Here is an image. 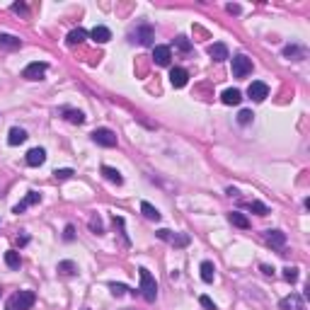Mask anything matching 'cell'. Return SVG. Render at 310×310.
<instances>
[{
    "mask_svg": "<svg viewBox=\"0 0 310 310\" xmlns=\"http://www.w3.org/2000/svg\"><path fill=\"white\" fill-rule=\"evenodd\" d=\"M230 61H233V75L235 78H247V75L252 73V61L247 56H242V54L233 56Z\"/></svg>",
    "mask_w": 310,
    "mask_h": 310,
    "instance_id": "4",
    "label": "cell"
},
{
    "mask_svg": "<svg viewBox=\"0 0 310 310\" xmlns=\"http://www.w3.org/2000/svg\"><path fill=\"white\" fill-rule=\"evenodd\" d=\"M39 201H41V194H39V192H27V197L19 201L15 208H12V213H17V216H19V213H24L29 206H34V204H39Z\"/></svg>",
    "mask_w": 310,
    "mask_h": 310,
    "instance_id": "9",
    "label": "cell"
},
{
    "mask_svg": "<svg viewBox=\"0 0 310 310\" xmlns=\"http://www.w3.org/2000/svg\"><path fill=\"white\" fill-rule=\"evenodd\" d=\"M88 37H90V34H88L85 29H80V27H78V29H73V32L68 34V44H71V46H75V44H83Z\"/></svg>",
    "mask_w": 310,
    "mask_h": 310,
    "instance_id": "27",
    "label": "cell"
},
{
    "mask_svg": "<svg viewBox=\"0 0 310 310\" xmlns=\"http://www.w3.org/2000/svg\"><path fill=\"white\" fill-rule=\"evenodd\" d=\"M61 114H63V116H66V119H68L71 124H78V126H80V124L85 121V114H83L80 109H71V107H63V109H61Z\"/></svg>",
    "mask_w": 310,
    "mask_h": 310,
    "instance_id": "19",
    "label": "cell"
},
{
    "mask_svg": "<svg viewBox=\"0 0 310 310\" xmlns=\"http://www.w3.org/2000/svg\"><path fill=\"white\" fill-rule=\"evenodd\" d=\"M213 276H216V267H213V262H201V281H204V284H211Z\"/></svg>",
    "mask_w": 310,
    "mask_h": 310,
    "instance_id": "24",
    "label": "cell"
},
{
    "mask_svg": "<svg viewBox=\"0 0 310 310\" xmlns=\"http://www.w3.org/2000/svg\"><path fill=\"white\" fill-rule=\"evenodd\" d=\"M262 272L267 274V276H272V274H274V269L269 267V264H262Z\"/></svg>",
    "mask_w": 310,
    "mask_h": 310,
    "instance_id": "40",
    "label": "cell"
},
{
    "mask_svg": "<svg viewBox=\"0 0 310 310\" xmlns=\"http://www.w3.org/2000/svg\"><path fill=\"white\" fill-rule=\"evenodd\" d=\"M141 213H143L148 220H160V211H158L153 204H148V201H141Z\"/></svg>",
    "mask_w": 310,
    "mask_h": 310,
    "instance_id": "25",
    "label": "cell"
},
{
    "mask_svg": "<svg viewBox=\"0 0 310 310\" xmlns=\"http://www.w3.org/2000/svg\"><path fill=\"white\" fill-rule=\"evenodd\" d=\"M27 141V131L19 126H12L10 128V133H7V143L10 146H19V143H24Z\"/></svg>",
    "mask_w": 310,
    "mask_h": 310,
    "instance_id": "17",
    "label": "cell"
},
{
    "mask_svg": "<svg viewBox=\"0 0 310 310\" xmlns=\"http://www.w3.org/2000/svg\"><path fill=\"white\" fill-rule=\"evenodd\" d=\"M58 272L63 276H75L78 274V264L71 262V259H63V262H58Z\"/></svg>",
    "mask_w": 310,
    "mask_h": 310,
    "instance_id": "26",
    "label": "cell"
},
{
    "mask_svg": "<svg viewBox=\"0 0 310 310\" xmlns=\"http://www.w3.org/2000/svg\"><path fill=\"white\" fill-rule=\"evenodd\" d=\"M199 303H201V306H204L206 310H216V303H213V301H211L208 296H201V298H199Z\"/></svg>",
    "mask_w": 310,
    "mask_h": 310,
    "instance_id": "36",
    "label": "cell"
},
{
    "mask_svg": "<svg viewBox=\"0 0 310 310\" xmlns=\"http://www.w3.org/2000/svg\"><path fill=\"white\" fill-rule=\"evenodd\" d=\"M75 172L71 170V167H61V170H56L54 172V177L56 180H68V177H73Z\"/></svg>",
    "mask_w": 310,
    "mask_h": 310,
    "instance_id": "33",
    "label": "cell"
},
{
    "mask_svg": "<svg viewBox=\"0 0 310 310\" xmlns=\"http://www.w3.org/2000/svg\"><path fill=\"white\" fill-rule=\"evenodd\" d=\"M206 51H208V56H211V58H213V61H225V58H230V54H228V46H225V44H211V46H208V49H206Z\"/></svg>",
    "mask_w": 310,
    "mask_h": 310,
    "instance_id": "12",
    "label": "cell"
},
{
    "mask_svg": "<svg viewBox=\"0 0 310 310\" xmlns=\"http://www.w3.org/2000/svg\"><path fill=\"white\" fill-rule=\"evenodd\" d=\"M220 100H223V104L233 107V104H240V100H242V92L235 90V88H228V90H223Z\"/></svg>",
    "mask_w": 310,
    "mask_h": 310,
    "instance_id": "16",
    "label": "cell"
},
{
    "mask_svg": "<svg viewBox=\"0 0 310 310\" xmlns=\"http://www.w3.org/2000/svg\"><path fill=\"white\" fill-rule=\"evenodd\" d=\"M170 58H172L170 46H155V49H153V61H155L158 66H170Z\"/></svg>",
    "mask_w": 310,
    "mask_h": 310,
    "instance_id": "11",
    "label": "cell"
},
{
    "mask_svg": "<svg viewBox=\"0 0 310 310\" xmlns=\"http://www.w3.org/2000/svg\"><path fill=\"white\" fill-rule=\"evenodd\" d=\"M24 160H27L29 167H39V165L46 163V150H44V148H32V150L27 153V158H24Z\"/></svg>",
    "mask_w": 310,
    "mask_h": 310,
    "instance_id": "10",
    "label": "cell"
},
{
    "mask_svg": "<svg viewBox=\"0 0 310 310\" xmlns=\"http://www.w3.org/2000/svg\"><path fill=\"white\" fill-rule=\"evenodd\" d=\"M267 242L272 247H284L286 245V235L281 230H267Z\"/></svg>",
    "mask_w": 310,
    "mask_h": 310,
    "instance_id": "23",
    "label": "cell"
},
{
    "mask_svg": "<svg viewBox=\"0 0 310 310\" xmlns=\"http://www.w3.org/2000/svg\"><path fill=\"white\" fill-rule=\"evenodd\" d=\"M225 10H228L230 15H237V12H240V5H235V2H230V5L225 7Z\"/></svg>",
    "mask_w": 310,
    "mask_h": 310,
    "instance_id": "39",
    "label": "cell"
},
{
    "mask_svg": "<svg viewBox=\"0 0 310 310\" xmlns=\"http://www.w3.org/2000/svg\"><path fill=\"white\" fill-rule=\"evenodd\" d=\"M247 95H250L255 102H264V100L269 97V85H267V83H262V80H255V83H250Z\"/></svg>",
    "mask_w": 310,
    "mask_h": 310,
    "instance_id": "6",
    "label": "cell"
},
{
    "mask_svg": "<svg viewBox=\"0 0 310 310\" xmlns=\"http://www.w3.org/2000/svg\"><path fill=\"white\" fill-rule=\"evenodd\" d=\"M5 264H7L10 269H19V264H22L19 252H15V250H7V252H5Z\"/></svg>",
    "mask_w": 310,
    "mask_h": 310,
    "instance_id": "28",
    "label": "cell"
},
{
    "mask_svg": "<svg viewBox=\"0 0 310 310\" xmlns=\"http://www.w3.org/2000/svg\"><path fill=\"white\" fill-rule=\"evenodd\" d=\"M284 56H286V58H293V61H303V58H306V49H301V46H296V44H289V46H284Z\"/></svg>",
    "mask_w": 310,
    "mask_h": 310,
    "instance_id": "22",
    "label": "cell"
},
{
    "mask_svg": "<svg viewBox=\"0 0 310 310\" xmlns=\"http://www.w3.org/2000/svg\"><path fill=\"white\" fill-rule=\"evenodd\" d=\"M247 208H250V211H255L257 216H267V213H269V206H267V204H262V201H250V204H247Z\"/></svg>",
    "mask_w": 310,
    "mask_h": 310,
    "instance_id": "29",
    "label": "cell"
},
{
    "mask_svg": "<svg viewBox=\"0 0 310 310\" xmlns=\"http://www.w3.org/2000/svg\"><path fill=\"white\" fill-rule=\"evenodd\" d=\"M138 276H141V289H138V291H141V296L146 298L148 303H153V301L158 298V281H155V276L148 272L146 267L138 269Z\"/></svg>",
    "mask_w": 310,
    "mask_h": 310,
    "instance_id": "1",
    "label": "cell"
},
{
    "mask_svg": "<svg viewBox=\"0 0 310 310\" xmlns=\"http://www.w3.org/2000/svg\"><path fill=\"white\" fill-rule=\"evenodd\" d=\"M158 237L165 240V242H170V245H175V247H187V245H189V235L172 233V230H167V228H160V230H158Z\"/></svg>",
    "mask_w": 310,
    "mask_h": 310,
    "instance_id": "5",
    "label": "cell"
},
{
    "mask_svg": "<svg viewBox=\"0 0 310 310\" xmlns=\"http://www.w3.org/2000/svg\"><path fill=\"white\" fill-rule=\"evenodd\" d=\"M175 44H177V49L184 51V54H187V51H192V44H189V39H187V37H177V39H175Z\"/></svg>",
    "mask_w": 310,
    "mask_h": 310,
    "instance_id": "34",
    "label": "cell"
},
{
    "mask_svg": "<svg viewBox=\"0 0 310 310\" xmlns=\"http://www.w3.org/2000/svg\"><path fill=\"white\" fill-rule=\"evenodd\" d=\"M281 310H306L303 308V298L298 293H291L281 301Z\"/></svg>",
    "mask_w": 310,
    "mask_h": 310,
    "instance_id": "15",
    "label": "cell"
},
{
    "mask_svg": "<svg viewBox=\"0 0 310 310\" xmlns=\"http://www.w3.org/2000/svg\"><path fill=\"white\" fill-rule=\"evenodd\" d=\"M92 141L102 148H114L116 146V133L111 128H95L92 131Z\"/></svg>",
    "mask_w": 310,
    "mask_h": 310,
    "instance_id": "3",
    "label": "cell"
},
{
    "mask_svg": "<svg viewBox=\"0 0 310 310\" xmlns=\"http://www.w3.org/2000/svg\"><path fill=\"white\" fill-rule=\"evenodd\" d=\"M228 220L235 225V228H242V230H247L250 228V218L245 216V213H240V211H233V213H228Z\"/></svg>",
    "mask_w": 310,
    "mask_h": 310,
    "instance_id": "20",
    "label": "cell"
},
{
    "mask_svg": "<svg viewBox=\"0 0 310 310\" xmlns=\"http://www.w3.org/2000/svg\"><path fill=\"white\" fill-rule=\"evenodd\" d=\"M252 119H255V114H252L250 109H242L240 114H237V124H242V126H247Z\"/></svg>",
    "mask_w": 310,
    "mask_h": 310,
    "instance_id": "31",
    "label": "cell"
},
{
    "mask_svg": "<svg viewBox=\"0 0 310 310\" xmlns=\"http://www.w3.org/2000/svg\"><path fill=\"white\" fill-rule=\"evenodd\" d=\"M22 46V39L15 37V34H0V49L5 51H17Z\"/></svg>",
    "mask_w": 310,
    "mask_h": 310,
    "instance_id": "13",
    "label": "cell"
},
{
    "mask_svg": "<svg viewBox=\"0 0 310 310\" xmlns=\"http://www.w3.org/2000/svg\"><path fill=\"white\" fill-rule=\"evenodd\" d=\"M73 237H75V228H73V225H66V230H63V240H66V242H71Z\"/></svg>",
    "mask_w": 310,
    "mask_h": 310,
    "instance_id": "37",
    "label": "cell"
},
{
    "mask_svg": "<svg viewBox=\"0 0 310 310\" xmlns=\"http://www.w3.org/2000/svg\"><path fill=\"white\" fill-rule=\"evenodd\" d=\"M109 291L119 298V296H124V293L128 291V286H126V284H109Z\"/></svg>",
    "mask_w": 310,
    "mask_h": 310,
    "instance_id": "35",
    "label": "cell"
},
{
    "mask_svg": "<svg viewBox=\"0 0 310 310\" xmlns=\"http://www.w3.org/2000/svg\"><path fill=\"white\" fill-rule=\"evenodd\" d=\"M90 37H92V41H97V44H107L111 39V32L107 27H95L90 32Z\"/></svg>",
    "mask_w": 310,
    "mask_h": 310,
    "instance_id": "21",
    "label": "cell"
},
{
    "mask_svg": "<svg viewBox=\"0 0 310 310\" xmlns=\"http://www.w3.org/2000/svg\"><path fill=\"white\" fill-rule=\"evenodd\" d=\"M34 301H37L34 291H19V293H15V296L7 298L5 310H29L34 306Z\"/></svg>",
    "mask_w": 310,
    "mask_h": 310,
    "instance_id": "2",
    "label": "cell"
},
{
    "mask_svg": "<svg viewBox=\"0 0 310 310\" xmlns=\"http://www.w3.org/2000/svg\"><path fill=\"white\" fill-rule=\"evenodd\" d=\"M284 279H286L289 284H296V281H298V269H296V267H286V269H284Z\"/></svg>",
    "mask_w": 310,
    "mask_h": 310,
    "instance_id": "32",
    "label": "cell"
},
{
    "mask_svg": "<svg viewBox=\"0 0 310 310\" xmlns=\"http://www.w3.org/2000/svg\"><path fill=\"white\" fill-rule=\"evenodd\" d=\"M90 230H92V233H97V235H102V233H104V228H102V218H100L97 213L90 218Z\"/></svg>",
    "mask_w": 310,
    "mask_h": 310,
    "instance_id": "30",
    "label": "cell"
},
{
    "mask_svg": "<svg viewBox=\"0 0 310 310\" xmlns=\"http://www.w3.org/2000/svg\"><path fill=\"white\" fill-rule=\"evenodd\" d=\"M44 73H46V63L34 61V63H29V66L22 71V78H27V80H41Z\"/></svg>",
    "mask_w": 310,
    "mask_h": 310,
    "instance_id": "7",
    "label": "cell"
},
{
    "mask_svg": "<svg viewBox=\"0 0 310 310\" xmlns=\"http://www.w3.org/2000/svg\"><path fill=\"white\" fill-rule=\"evenodd\" d=\"M133 41H138V44H143V46H150L153 44V39H155V32H153V27L150 24H141L136 32H133Z\"/></svg>",
    "mask_w": 310,
    "mask_h": 310,
    "instance_id": "8",
    "label": "cell"
},
{
    "mask_svg": "<svg viewBox=\"0 0 310 310\" xmlns=\"http://www.w3.org/2000/svg\"><path fill=\"white\" fill-rule=\"evenodd\" d=\"M187 80H189V73H187L184 68H172V71H170V83H172V88H184Z\"/></svg>",
    "mask_w": 310,
    "mask_h": 310,
    "instance_id": "14",
    "label": "cell"
},
{
    "mask_svg": "<svg viewBox=\"0 0 310 310\" xmlns=\"http://www.w3.org/2000/svg\"><path fill=\"white\" fill-rule=\"evenodd\" d=\"M12 12H22V15H27V5H24V2H15V5H12Z\"/></svg>",
    "mask_w": 310,
    "mask_h": 310,
    "instance_id": "38",
    "label": "cell"
},
{
    "mask_svg": "<svg viewBox=\"0 0 310 310\" xmlns=\"http://www.w3.org/2000/svg\"><path fill=\"white\" fill-rule=\"evenodd\" d=\"M102 175H104V180H109L111 184H124V177H121V172L116 170V167H109V165H102Z\"/></svg>",
    "mask_w": 310,
    "mask_h": 310,
    "instance_id": "18",
    "label": "cell"
}]
</instances>
